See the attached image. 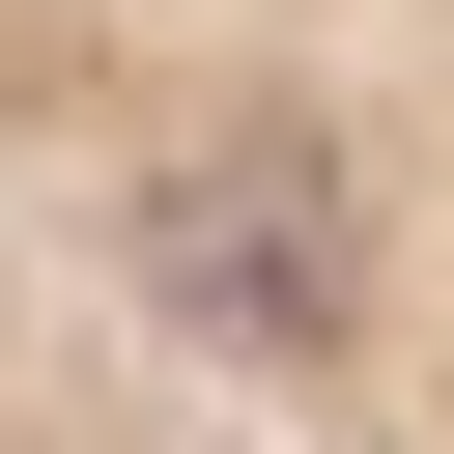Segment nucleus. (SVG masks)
Masks as SVG:
<instances>
[{"mask_svg": "<svg viewBox=\"0 0 454 454\" xmlns=\"http://www.w3.org/2000/svg\"><path fill=\"white\" fill-rule=\"evenodd\" d=\"M0 454H454V0H0Z\"/></svg>", "mask_w": 454, "mask_h": 454, "instance_id": "1", "label": "nucleus"}]
</instances>
